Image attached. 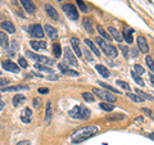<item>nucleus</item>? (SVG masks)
Masks as SVG:
<instances>
[{"mask_svg": "<svg viewBox=\"0 0 154 145\" xmlns=\"http://www.w3.org/2000/svg\"><path fill=\"white\" fill-rule=\"evenodd\" d=\"M98 132H99V127L95 126V125H90V126H86L75 131L71 135V140L73 144H80L85 141V140L90 139L91 136H94V135H96Z\"/></svg>", "mask_w": 154, "mask_h": 145, "instance_id": "f257e3e1", "label": "nucleus"}, {"mask_svg": "<svg viewBox=\"0 0 154 145\" xmlns=\"http://www.w3.org/2000/svg\"><path fill=\"white\" fill-rule=\"evenodd\" d=\"M69 116L77 119H88L90 117V110L84 105H76L69 110Z\"/></svg>", "mask_w": 154, "mask_h": 145, "instance_id": "f03ea898", "label": "nucleus"}, {"mask_svg": "<svg viewBox=\"0 0 154 145\" xmlns=\"http://www.w3.org/2000/svg\"><path fill=\"white\" fill-rule=\"evenodd\" d=\"M96 42H98V45L102 48L103 51L108 57H110V58H116V57H117V49H116L113 45L108 44V42L105 41L104 39H96Z\"/></svg>", "mask_w": 154, "mask_h": 145, "instance_id": "7ed1b4c3", "label": "nucleus"}, {"mask_svg": "<svg viewBox=\"0 0 154 145\" xmlns=\"http://www.w3.org/2000/svg\"><path fill=\"white\" fill-rule=\"evenodd\" d=\"M93 93L98 95L99 98H102L103 100L108 101V103H114V101L117 100V98H116L114 95L109 94L108 91H104V90H102V89H96V88H95V89H93Z\"/></svg>", "mask_w": 154, "mask_h": 145, "instance_id": "20e7f679", "label": "nucleus"}, {"mask_svg": "<svg viewBox=\"0 0 154 145\" xmlns=\"http://www.w3.org/2000/svg\"><path fill=\"white\" fill-rule=\"evenodd\" d=\"M63 11L67 14V17L72 19V21H77V19H79V12H77L75 5H72V4H64Z\"/></svg>", "mask_w": 154, "mask_h": 145, "instance_id": "39448f33", "label": "nucleus"}, {"mask_svg": "<svg viewBox=\"0 0 154 145\" xmlns=\"http://www.w3.org/2000/svg\"><path fill=\"white\" fill-rule=\"evenodd\" d=\"M26 54H27V57H30L31 59L38 62V63H45V64L46 63L48 64H51L53 63V60L50 59V58H48V57L38 55V54H35V53H32V51H26Z\"/></svg>", "mask_w": 154, "mask_h": 145, "instance_id": "423d86ee", "label": "nucleus"}, {"mask_svg": "<svg viewBox=\"0 0 154 145\" xmlns=\"http://www.w3.org/2000/svg\"><path fill=\"white\" fill-rule=\"evenodd\" d=\"M64 62H66V64H69V66H72V67H76L77 64V59H76V57L73 55V53H72L68 48L66 49V51H64Z\"/></svg>", "mask_w": 154, "mask_h": 145, "instance_id": "0eeeda50", "label": "nucleus"}, {"mask_svg": "<svg viewBox=\"0 0 154 145\" xmlns=\"http://www.w3.org/2000/svg\"><path fill=\"white\" fill-rule=\"evenodd\" d=\"M30 33L36 39H42L44 37V31H42V27L40 25H33L30 28Z\"/></svg>", "mask_w": 154, "mask_h": 145, "instance_id": "6e6552de", "label": "nucleus"}, {"mask_svg": "<svg viewBox=\"0 0 154 145\" xmlns=\"http://www.w3.org/2000/svg\"><path fill=\"white\" fill-rule=\"evenodd\" d=\"M3 68L7 69V71L14 72V73H19V67L12 60H4L3 62Z\"/></svg>", "mask_w": 154, "mask_h": 145, "instance_id": "1a4fd4ad", "label": "nucleus"}, {"mask_svg": "<svg viewBox=\"0 0 154 145\" xmlns=\"http://www.w3.org/2000/svg\"><path fill=\"white\" fill-rule=\"evenodd\" d=\"M58 68H59L62 71V73H64L67 76H72V77H76V76H79V73H77V71H73V69H71L69 67H67L66 64L63 63H59L58 64Z\"/></svg>", "mask_w": 154, "mask_h": 145, "instance_id": "9d476101", "label": "nucleus"}, {"mask_svg": "<svg viewBox=\"0 0 154 145\" xmlns=\"http://www.w3.org/2000/svg\"><path fill=\"white\" fill-rule=\"evenodd\" d=\"M19 2H21L22 7L26 9V12H28V13H35L36 12V5L31 2V0H19Z\"/></svg>", "mask_w": 154, "mask_h": 145, "instance_id": "9b49d317", "label": "nucleus"}, {"mask_svg": "<svg viewBox=\"0 0 154 145\" xmlns=\"http://www.w3.org/2000/svg\"><path fill=\"white\" fill-rule=\"evenodd\" d=\"M137 45H139V49H140L143 53H149V45L146 42V39L144 36L137 37Z\"/></svg>", "mask_w": 154, "mask_h": 145, "instance_id": "f8f14e48", "label": "nucleus"}, {"mask_svg": "<svg viewBox=\"0 0 154 145\" xmlns=\"http://www.w3.org/2000/svg\"><path fill=\"white\" fill-rule=\"evenodd\" d=\"M0 27L3 28V30H5V32H9V33H14L16 32V27H14V25L12 22L9 21H4L0 23Z\"/></svg>", "mask_w": 154, "mask_h": 145, "instance_id": "ddd939ff", "label": "nucleus"}, {"mask_svg": "<svg viewBox=\"0 0 154 145\" xmlns=\"http://www.w3.org/2000/svg\"><path fill=\"white\" fill-rule=\"evenodd\" d=\"M45 11H46V13L50 16V18L55 19V21H58V19H59V16H58L57 11L54 9V7L50 5V4H46V5H45Z\"/></svg>", "mask_w": 154, "mask_h": 145, "instance_id": "4468645a", "label": "nucleus"}, {"mask_svg": "<svg viewBox=\"0 0 154 145\" xmlns=\"http://www.w3.org/2000/svg\"><path fill=\"white\" fill-rule=\"evenodd\" d=\"M28 86L27 85H18V86H9V88H4L3 91H27Z\"/></svg>", "mask_w": 154, "mask_h": 145, "instance_id": "2eb2a0df", "label": "nucleus"}, {"mask_svg": "<svg viewBox=\"0 0 154 145\" xmlns=\"http://www.w3.org/2000/svg\"><path fill=\"white\" fill-rule=\"evenodd\" d=\"M71 45H72V48H73V50H75V53L77 54V57H81V49H80V45H79V39L77 37H72L71 39Z\"/></svg>", "mask_w": 154, "mask_h": 145, "instance_id": "dca6fc26", "label": "nucleus"}, {"mask_svg": "<svg viewBox=\"0 0 154 145\" xmlns=\"http://www.w3.org/2000/svg\"><path fill=\"white\" fill-rule=\"evenodd\" d=\"M108 31H109V33H110V36H112L116 41L122 42V35H121V33H119L117 30H116L114 27H109V28H108Z\"/></svg>", "mask_w": 154, "mask_h": 145, "instance_id": "f3484780", "label": "nucleus"}, {"mask_svg": "<svg viewBox=\"0 0 154 145\" xmlns=\"http://www.w3.org/2000/svg\"><path fill=\"white\" fill-rule=\"evenodd\" d=\"M45 32H46V35L49 36L50 39H57V36H58L57 30L53 26H50V25H45Z\"/></svg>", "mask_w": 154, "mask_h": 145, "instance_id": "a211bd4d", "label": "nucleus"}, {"mask_svg": "<svg viewBox=\"0 0 154 145\" xmlns=\"http://www.w3.org/2000/svg\"><path fill=\"white\" fill-rule=\"evenodd\" d=\"M30 45H31L35 50L46 49V42H45V41H30Z\"/></svg>", "mask_w": 154, "mask_h": 145, "instance_id": "6ab92c4d", "label": "nucleus"}, {"mask_svg": "<svg viewBox=\"0 0 154 145\" xmlns=\"http://www.w3.org/2000/svg\"><path fill=\"white\" fill-rule=\"evenodd\" d=\"M95 69L99 72L100 75H102L103 77H105V79H108V77L110 76V73H109V71H108V68H105L104 66H102V64H98V66H95Z\"/></svg>", "mask_w": 154, "mask_h": 145, "instance_id": "aec40b11", "label": "nucleus"}, {"mask_svg": "<svg viewBox=\"0 0 154 145\" xmlns=\"http://www.w3.org/2000/svg\"><path fill=\"white\" fill-rule=\"evenodd\" d=\"M22 121L25 123H30L31 122V114H32V112H31V109L30 108H26L25 110L22 112Z\"/></svg>", "mask_w": 154, "mask_h": 145, "instance_id": "412c9836", "label": "nucleus"}, {"mask_svg": "<svg viewBox=\"0 0 154 145\" xmlns=\"http://www.w3.org/2000/svg\"><path fill=\"white\" fill-rule=\"evenodd\" d=\"M132 32H134V30H131V28H125L123 37H125V40H126L128 44H131V42L134 41V39H132Z\"/></svg>", "mask_w": 154, "mask_h": 145, "instance_id": "4be33fe9", "label": "nucleus"}, {"mask_svg": "<svg viewBox=\"0 0 154 145\" xmlns=\"http://www.w3.org/2000/svg\"><path fill=\"white\" fill-rule=\"evenodd\" d=\"M85 44H86V46H89L90 49L94 51V54H95V55H98V57H99V54H100V53H99V49H98V46H96L93 41H91V40H88V39H86V40H85Z\"/></svg>", "mask_w": 154, "mask_h": 145, "instance_id": "5701e85b", "label": "nucleus"}, {"mask_svg": "<svg viewBox=\"0 0 154 145\" xmlns=\"http://www.w3.org/2000/svg\"><path fill=\"white\" fill-rule=\"evenodd\" d=\"M25 100H26V96L23 94H16V96L13 98V105L17 107V105H19L22 101H25Z\"/></svg>", "mask_w": 154, "mask_h": 145, "instance_id": "b1692460", "label": "nucleus"}, {"mask_svg": "<svg viewBox=\"0 0 154 145\" xmlns=\"http://www.w3.org/2000/svg\"><path fill=\"white\" fill-rule=\"evenodd\" d=\"M51 121V103H46V113H45V122L50 123Z\"/></svg>", "mask_w": 154, "mask_h": 145, "instance_id": "393cba45", "label": "nucleus"}, {"mask_svg": "<svg viewBox=\"0 0 154 145\" xmlns=\"http://www.w3.org/2000/svg\"><path fill=\"white\" fill-rule=\"evenodd\" d=\"M0 45L4 46V48H8V45H9L7 33H5V32H3V31L0 32Z\"/></svg>", "mask_w": 154, "mask_h": 145, "instance_id": "a878e982", "label": "nucleus"}, {"mask_svg": "<svg viewBox=\"0 0 154 145\" xmlns=\"http://www.w3.org/2000/svg\"><path fill=\"white\" fill-rule=\"evenodd\" d=\"M98 32L100 33V36L104 37L105 40H108V42H109V40H110V36H109V33L104 30V27H103L102 25H98Z\"/></svg>", "mask_w": 154, "mask_h": 145, "instance_id": "bb28decb", "label": "nucleus"}, {"mask_svg": "<svg viewBox=\"0 0 154 145\" xmlns=\"http://www.w3.org/2000/svg\"><path fill=\"white\" fill-rule=\"evenodd\" d=\"M82 23H84V27L86 28V30H88V32H89V33H93V26H91V21H90V19L84 18Z\"/></svg>", "mask_w": 154, "mask_h": 145, "instance_id": "cd10ccee", "label": "nucleus"}, {"mask_svg": "<svg viewBox=\"0 0 154 145\" xmlns=\"http://www.w3.org/2000/svg\"><path fill=\"white\" fill-rule=\"evenodd\" d=\"M35 69L46 72V73H53V69L51 68H49V67H46V66H42V64H35Z\"/></svg>", "mask_w": 154, "mask_h": 145, "instance_id": "c85d7f7f", "label": "nucleus"}, {"mask_svg": "<svg viewBox=\"0 0 154 145\" xmlns=\"http://www.w3.org/2000/svg\"><path fill=\"white\" fill-rule=\"evenodd\" d=\"M131 76H132V79L136 81V84L139 85V86H144L145 84H144V81H143V79L140 76H137V73H135V72H131Z\"/></svg>", "mask_w": 154, "mask_h": 145, "instance_id": "c756f323", "label": "nucleus"}, {"mask_svg": "<svg viewBox=\"0 0 154 145\" xmlns=\"http://www.w3.org/2000/svg\"><path fill=\"white\" fill-rule=\"evenodd\" d=\"M53 51H54V55L57 58H59L62 55V48L59 44H54V46H53Z\"/></svg>", "mask_w": 154, "mask_h": 145, "instance_id": "7c9ffc66", "label": "nucleus"}, {"mask_svg": "<svg viewBox=\"0 0 154 145\" xmlns=\"http://www.w3.org/2000/svg\"><path fill=\"white\" fill-rule=\"evenodd\" d=\"M127 96L130 99H132L134 101H136V103H139V101H143L144 99L143 98H140L137 94H132V93H130V91H127Z\"/></svg>", "mask_w": 154, "mask_h": 145, "instance_id": "2f4dec72", "label": "nucleus"}, {"mask_svg": "<svg viewBox=\"0 0 154 145\" xmlns=\"http://www.w3.org/2000/svg\"><path fill=\"white\" fill-rule=\"evenodd\" d=\"M98 84H100L103 86L104 89H107V90H109V91H112V93H116V94H119V91L117 90V89H114L113 86H109L108 84H104V82H98Z\"/></svg>", "mask_w": 154, "mask_h": 145, "instance_id": "473e14b6", "label": "nucleus"}, {"mask_svg": "<svg viewBox=\"0 0 154 145\" xmlns=\"http://www.w3.org/2000/svg\"><path fill=\"white\" fill-rule=\"evenodd\" d=\"M136 94L140 96V98H143V99H149V100H153V96L152 95H148V94H145L144 91H140V90H136Z\"/></svg>", "mask_w": 154, "mask_h": 145, "instance_id": "72a5a7b5", "label": "nucleus"}, {"mask_svg": "<svg viewBox=\"0 0 154 145\" xmlns=\"http://www.w3.org/2000/svg\"><path fill=\"white\" fill-rule=\"evenodd\" d=\"M100 108L104 109V110H108V112H110V110H113V105L112 104H108V103H100Z\"/></svg>", "mask_w": 154, "mask_h": 145, "instance_id": "f704fd0d", "label": "nucleus"}, {"mask_svg": "<svg viewBox=\"0 0 154 145\" xmlns=\"http://www.w3.org/2000/svg\"><path fill=\"white\" fill-rule=\"evenodd\" d=\"M116 84H118V86H121L122 89L127 90V91L131 90V88H130V85L127 84V82H125V81H117V82H116Z\"/></svg>", "mask_w": 154, "mask_h": 145, "instance_id": "c9c22d12", "label": "nucleus"}, {"mask_svg": "<svg viewBox=\"0 0 154 145\" xmlns=\"http://www.w3.org/2000/svg\"><path fill=\"white\" fill-rule=\"evenodd\" d=\"M76 2H77V4H79L81 11H82L84 13H88V7H86V4L82 2V0H76Z\"/></svg>", "mask_w": 154, "mask_h": 145, "instance_id": "e433bc0d", "label": "nucleus"}, {"mask_svg": "<svg viewBox=\"0 0 154 145\" xmlns=\"http://www.w3.org/2000/svg\"><path fill=\"white\" fill-rule=\"evenodd\" d=\"M82 98H84L86 101H90V103H93V101L95 100V99H94V96L91 95L90 93H82Z\"/></svg>", "mask_w": 154, "mask_h": 145, "instance_id": "4c0bfd02", "label": "nucleus"}, {"mask_svg": "<svg viewBox=\"0 0 154 145\" xmlns=\"http://www.w3.org/2000/svg\"><path fill=\"white\" fill-rule=\"evenodd\" d=\"M145 62H146V64H148V67H149V69L153 72V58H152L150 55H146Z\"/></svg>", "mask_w": 154, "mask_h": 145, "instance_id": "58836bf2", "label": "nucleus"}, {"mask_svg": "<svg viewBox=\"0 0 154 145\" xmlns=\"http://www.w3.org/2000/svg\"><path fill=\"white\" fill-rule=\"evenodd\" d=\"M82 53H85V58H86V59H88L89 62H93L94 59H93V55H91V53L88 50V49H85Z\"/></svg>", "mask_w": 154, "mask_h": 145, "instance_id": "ea45409f", "label": "nucleus"}, {"mask_svg": "<svg viewBox=\"0 0 154 145\" xmlns=\"http://www.w3.org/2000/svg\"><path fill=\"white\" fill-rule=\"evenodd\" d=\"M135 71H136L135 73H139V76L144 73V68L141 66H139V64H135Z\"/></svg>", "mask_w": 154, "mask_h": 145, "instance_id": "a19ab883", "label": "nucleus"}, {"mask_svg": "<svg viewBox=\"0 0 154 145\" xmlns=\"http://www.w3.org/2000/svg\"><path fill=\"white\" fill-rule=\"evenodd\" d=\"M119 49L122 50V53H123V57H125V58H128V48H127V46H123V45H121V46H119Z\"/></svg>", "mask_w": 154, "mask_h": 145, "instance_id": "79ce46f5", "label": "nucleus"}, {"mask_svg": "<svg viewBox=\"0 0 154 145\" xmlns=\"http://www.w3.org/2000/svg\"><path fill=\"white\" fill-rule=\"evenodd\" d=\"M18 63H19V66H21V67H23V68H26V67L28 66L25 58H19V59H18Z\"/></svg>", "mask_w": 154, "mask_h": 145, "instance_id": "37998d69", "label": "nucleus"}, {"mask_svg": "<svg viewBox=\"0 0 154 145\" xmlns=\"http://www.w3.org/2000/svg\"><path fill=\"white\" fill-rule=\"evenodd\" d=\"M11 84V80L9 79H0V86H4L5 88V85Z\"/></svg>", "mask_w": 154, "mask_h": 145, "instance_id": "c03bdc74", "label": "nucleus"}, {"mask_svg": "<svg viewBox=\"0 0 154 145\" xmlns=\"http://www.w3.org/2000/svg\"><path fill=\"white\" fill-rule=\"evenodd\" d=\"M40 105H41V99H33V107H35V108H40Z\"/></svg>", "mask_w": 154, "mask_h": 145, "instance_id": "a18cd8bd", "label": "nucleus"}, {"mask_svg": "<svg viewBox=\"0 0 154 145\" xmlns=\"http://www.w3.org/2000/svg\"><path fill=\"white\" fill-rule=\"evenodd\" d=\"M38 93H40V94H48V93H49V89H48V88H40V89H38Z\"/></svg>", "mask_w": 154, "mask_h": 145, "instance_id": "49530a36", "label": "nucleus"}, {"mask_svg": "<svg viewBox=\"0 0 154 145\" xmlns=\"http://www.w3.org/2000/svg\"><path fill=\"white\" fill-rule=\"evenodd\" d=\"M125 118V114H119V116H116V117H109V119H123Z\"/></svg>", "mask_w": 154, "mask_h": 145, "instance_id": "de8ad7c7", "label": "nucleus"}, {"mask_svg": "<svg viewBox=\"0 0 154 145\" xmlns=\"http://www.w3.org/2000/svg\"><path fill=\"white\" fill-rule=\"evenodd\" d=\"M141 110H143L144 113H146V114L149 116V117H152V110H150V109H148V108H143Z\"/></svg>", "mask_w": 154, "mask_h": 145, "instance_id": "09e8293b", "label": "nucleus"}, {"mask_svg": "<svg viewBox=\"0 0 154 145\" xmlns=\"http://www.w3.org/2000/svg\"><path fill=\"white\" fill-rule=\"evenodd\" d=\"M17 145H31V143L28 140H23V141H19Z\"/></svg>", "mask_w": 154, "mask_h": 145, "instance_id": "8fccbe9b", "label": "nucleus"}, {"mask_svg": "<svg viewBox=\"0 0 154 145\" xmlns=\"http://www.w3.org/2000/svg\"><path fill=\"white\" fill-rule=\"evenodd\" d=\"M4 105H5V104H4V103H3V101H2V100H0V110H2V109L4 108Z\"/></svg>", "mask_w": 154, "mask_h": 145, "instance_id": "3c124183", "label": "nucleus"}, {"mask_svg": "<svg viewBox=\"0 0 154 145\" xmlns=\"http://www.w3.org/2000/svg\"><path fill=\"white\" fill-rule=\"evenodd\" d=\"M59 2H62V0H59Z\"/></svg>", "mask_w": 154, "mask_h": 145, "instance_id": "603ef678", "label": "nucleus"}]
</instances>
